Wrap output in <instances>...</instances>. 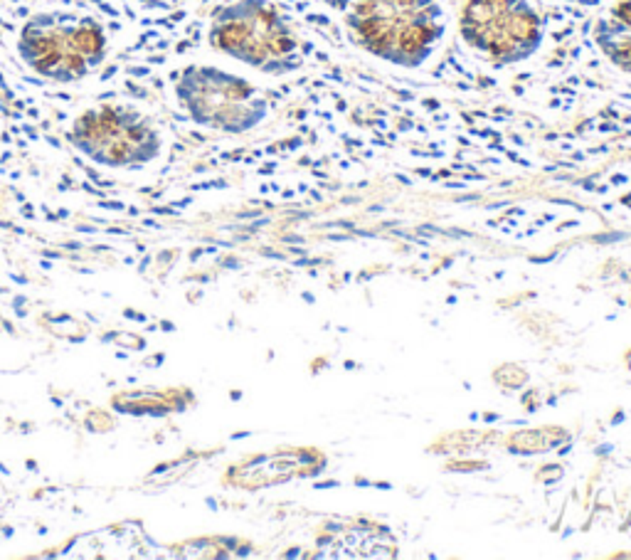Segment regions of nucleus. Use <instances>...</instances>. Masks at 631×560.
<instances>
[{"instance_id":"f03ea898","label":"nucleus","mask_w":631,"mask_h":560,"mask_svg":"<svg viewBox=\"0 0 631 560\" xmlns=\"http://www.w3.org/2000/svg\"><path fill=\"white\" fill-rule=\"evenodd\" d=\"M207 40L213 50L269 77H284L303 64L296 30L269 0H234L218 8Z\"/></svg>"},{"instance_id":"0eeeda50","label":"nucleus","mask_w":631,"mask_h":560,"mask_svg":"<svg viewBox=\"0 0 631 560\" xmlns=\"http://www.w3.org/2000/svg\"><path fill=\"white\" fill-rule=\"evenodd\" d=\"M594 45L624 75H631V0H616L594 22Z\"/></svg>"},{"instance_id":"f257e3e1","label":"nucleus","mask_w":631,"mask_h":560,"mask_svg":"<svg viewBox=\"0 0 631 560\" xmlns=\"http://www.w3.org/2000/svg\"><path fill=\"white\" fill-rule=\"evenodd\" d=\"M345 27L367 54L417 70L444 40L446 17L439 0H350Z\"/></svg>"},{"instance_id":"7ed1b4c3","label":"nucleus","mask_w":631,"mask_h":560,"mask_svg":"<svg viewBox=\"0 0 631 560\" xmlns=\"http://www.w3.org/2000/svg\"><path fill=\"white\" fill-rule=\"evenodd\" d=\"M107 32L94 17L69 13H38L22 25L17 52L35 75L72 84L104 62Z\"/></svg>"},{"instance_id":"39448f33","label":"nucleus","mask_w":631,"mask_h":560,"mask_svg":"<svg viewBox=\"0 0 631 560\" xmlns=\"http://www.w3.org/2000/svg\"><path fill=\"white\" fill-rule=\"evenodd\" d=\"M459 35L486 62L510 67L542 47L545 25L531 0H466Z\"/></svg>"},{"instance_id":"20e7f679","label":"nucleus","mask_w":631,"mask_h":560,"mask_svg":"<svg viewBox=\"0 0 631 560\" xmlns=\"http://www.w3.org/2000/svg\"><path fill=\"white\" fill-rule=\"evenodd\" d=\"M175 96L197 126L247 134L269 116V102L259 86L210 64H190L175 82Z\"/></svg>"},{"instance_id":"423d86ee","label":"nucleus","mask_w":631,"mask_h":560,"mask_svg":"<svg viewBox=\"0 0 631 560\" xmlns=\"http://www.w3.org/2000/svg\"><path fill=\"white\" fill-rule=\"evenodd\" d=\"M69 141L79 153L107 168H144L160 156V134L128 107L101 104L77 116Z\"/></svg>"}]
</instances>
